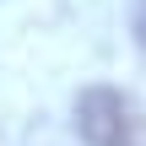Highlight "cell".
<instances>
[{
    "label": "cell",
    "mask_w": 146,
    "mask_h": 146,
    "mask_svg": "<svg viewBox=\"0 0 146 146\" xmlns=\"http://www.w3.org/2000/svg\"><path fill=\"white\" fill-rule=\"evenodd\" d=\"M76 130L87 146H146V108L114 87H87L76 98Z\"/></svg>",
    "instance_id": "1"
},
{
    "label": "cell",
    "mask_w": 146,
    "mask_h": 146,
    "mask_svg": "<svg viewBox=\"0 0 146 146\" xmlns=\"http://www.w3.org/2000/svg\"><path fill=\"white\" fill-rule=\"evenodd\" d=\"M130 27H135V43L146 49V0H135V5H130Z\"/></svg>",
    "instance_id": "2"
}]
</instances>
